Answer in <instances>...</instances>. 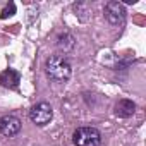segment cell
<instances>
[{
  "instance_id": "cell-7",
  "label": "cell",
  "mask_w": 146,
  "mask_h": 146,
  "mask_svg": "<svg viewBox=\"0 0 146 146\" xmlns=\"http://www.w3.org/2000/svg\"><path fill=\"white\" fill-rule=\"evenodd\" d=\"M136 112V103L132 102V100H119V103L115 105V115L117 117H122V119H125V117H131L132 113Z\"/></svg>"
},
{
  "instance_id": "cell-1",
  "label": "cell",
  "mask_w": 146,
  "mask_h": 146,
  "mask_svg": "<svg viewBox=\"0 0 146 146\" xmlns=\"http://www.w3.org/2000/svg\"><path fill=\"white\" fill-rule=\"evenodd\" d=\"M45 70H46L48 78L55 83H67L72 74L69 60L62 55H52L45 62Z\"/></svg>"
},
{
  "instance_id": "cell-2",
  "label": "cell",
  "mask_w": 146,
  "mask_h": 146,
  "mask_svg": "<svg viewBox=\"0 0 146 146\" xmlns=\"http://www.w3.org/2000/svg\"><path fill=\"white\" fill-rule=\"evenodd\" d=\"M76 146H100L102 144V132L96 127H79L72 136Z\"/></svg>"
},
{
  "instance_id": "cell-6",
  "label": "cell",
  "mask_w": 146,
  "mask_h": 146,
  "mask_svg": "<svg viewBox=\"0 0 146 146\" xmlns=\"http://www.w3.org/2000/svg\"><path fill=\"white\" fill-rule=\"evenodd\" d=\"M0 83L5 88H17L21 83V74L16 69H7L0 74Z\"/></svg>"
},
{
  "instance_id": "cell-8",
  "label": "cell",
  "mask_w": 146,
  "mask_h": 146,
  "mask_svg": "<svg viewBox=\"0 0 146 146\" xmlns=\"http://www.w3.org/2000/svg\"><path fill=\"white\" fill-rule=\"evenodd\" d=\"M16 14V4L14 2H9L4 9H2V12H0V17L2 19H7V17H11V16H14Z\"/></svg>"
},
{
  "instance_id": "cell-4",
  "label": "cell",
  "mask_w": 146,
  "mask_h": 146,
  "mask_svg": "<svg viewBox=\"0 0 146 146\" xmlns=\"http://www.w3.org/2000/svg\"><path fill=\"white\" fill-rule=\"evenodd\" d=\"M52 117H53V110H52V107H50L48 103H45V102L35 105V107L31 108V112H29V119H31L36 125H46V124L52 120Z\"/></svg>"
},
{
  "instance_id": "cell-3",
  "label": "cell",
  "mask_w": 146,
  "mask_h": 146,
  "mask_svg": "<svg viewBox=\"0 0 146 146\" xmlns=\"http://www.w3.org/2000/svg\"><path fill=\"white\" fill-rule=\"evenodd\" d=\"M125 7L120 4V2H115V0H112V2H108L105 5V17L110 24L113 26H120L124 24L125 21Z\"/></svg>"
},
{
  "instance_id": "cell-5",
  "label": "cell",
  "mask_w": 146,
  "mask_h": 146,
  "mask_svg": "<svg viewBox=\"0 0 146 146\" xmlns=\"http://www.w3.org/2000/svg\"><path fill=\"white\" fill-rule=\"evenodd\" d=\"M21 131V120L16 115H4L0 117V132L4 136H16Z\"/></svg>"
}]
</instances>
